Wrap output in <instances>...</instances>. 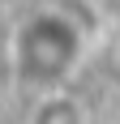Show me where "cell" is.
<instances>
[{
  "mask_svg": "<svg viewBox=\"0 0 120 124\" xmlns=\"http://www.w3.org/2000/svg\"><path fill=\"white\" fill-rule=\"evenodd\" d=\"M77 60H82V30L73 17L56 9L30 13L13 34V69L34 90H56L60 81H69Z\"/></svg>",
  "mask_w": 120,
  "mask_h": 124,
  "instance_id": "1",
  "label": "cell"
}]
</instances>
